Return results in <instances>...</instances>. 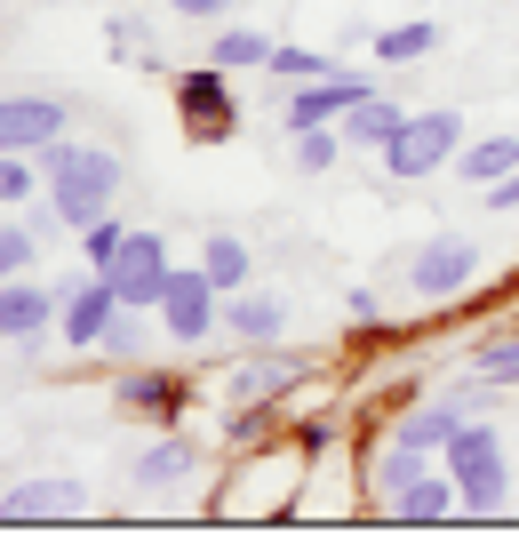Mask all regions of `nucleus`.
Returning a JSON list of instances; mask_svg holds the SVG:
<instances>
[{
    "instance_id": "1",
    "label": "nucleus",
    "mask_w": 519,
    "mask_h": 560,
    "mask_svg": "<svg viewBox=\"0 0 519 560\" xmlns=\"http://www.w3.org/2000/svg\"><path fill=\"white\" fill-rule=\"evenodd\" d=\"M304 472H311L304 432H280L264 448H240V456L216 465V504H208V513L216 521H280V513H296Z\"/></svg>"
},
{
    "instance_id": "2",
    "label": "nucleus",
    "mask_w": 519,
    "mask_h": 560,
    "mask_svg": "<svg viewBox=\"0 0 519 560\" xmlns=\"http://www.w3.org/2000/svg\"><path fill=\"white\" fill-rule=\"evenodd\" d=\"M40 168H48V200H57V217L72 224V233L96 224L104 209H120V192H128L120 144H81V137H64V144L40 152Z\"/></svg>"
},
{
    "instance_id": "3",
    "label": "nucleus",
    "mask_w": 519,
    "mask_h": 560,
    "mask_svg": "<svg viewBox=\"0 0 519 560\" xmlns=\"http://www.w3.org/2000/svg\"><path fill=\"white\" fill-rule=\"evenodd\" d=\"M439 465L456 472L463 513H472V521H487V513H511V456H504V441H496V424H487V417H472V424H463L456 441L439 448Z\"/></svg>"
},
{
    "instance_id": "4",
    "label": "nucleus",
    "mask_w": 519,
    "mask_h": 560,
    "mask_svg": "<svg viewBox=\"0 0 519 560\" xmlns=\"http://www.w3.org/2000/svg\"><path fill=\"white\" fill-rule=\"evenodd\" d=\"M472 144L463 137V113H448V105H424V113H408L400 120V137L376 152L384 161V176L392 185H424V176H439V168H456V152Z\"/></svg>"
},
{
    "instance_id": "5",
    "label": "nucleus",
    "mask_w": 519,
    "mask_h": 560,
    "mask_svg": "<svg viewBox=\"0 0 519 560\" xmlns=\"http://www.w3.org/2000/svg\"><path fill=\"white\" fill-rule=\"evenodd\" d=\"M168 89H176V120H185V137L192 144H224V137H240V96H232V72L216 57H200L185 72H168Z\"/></svg>"
},
{
    "instance_id": "6",
    "label": "nucleus",
    "mask_w": 519,
    "mask_h": 560,
    "mask_svg": "<svg viewBox=\"0 0 519 560\" xmlns=\"http://www.w3.org/2000/svg\"><path fill=\"white\" fill-rule=\"evenodd\" d=\"M480 272H487V257H480L463 233H432V241L408 257V296H415V304H456V296L480 289Z\"/></svg>"
},
{
    "instance_id": "7",
    "label": "nucleus",
    "mask_w": 519,
    "mask_h": 560,
    "mask_svg": "<svg viewBox=\"0 0 519 560\" xmlns=\"http://www.w3.org/2000/svg\"><path fill=\"white\" fill-rule=\"evenodd\" d=\"M224 328V289L200 272V257L192 265H176L168 272V289H161V337L168 345H185V352H200L208 337Z\"/></svg>"
},
{
    "instance_id": "8",
    "label": "nucleus",
    "mask_w": 519,
    "mask_h": 560,
    "mask_svg": "<svg viewBox=\"0 0 519 560\" xmlns=\"http://www.w3.org/2000/svg\"><path fill=\"white\" fill-rule=\"evenodd\" d=\"M168 233H152V224H128V241H120V257L104 265V280L120 289V304H137V313H161V289H168Z\"/></svg>"
},
{
    "instance_id": "9",
    "label": "nucleus",
    "mask_w": 519,
    "mask_h": 560,
    "mask_svg": "<svg viewBox=\"0 0 519 560\" xmlns=\"http://www.w3.org/2000/svg\"><path fill=\"white\" fill-rule=\"evenodd\" d=\"M304 369H311V352H296V345H240V361L216 376V400H288Z\"/></svg>"
},
{
    "instance_id": "10",
    "label": "nucleus",
    "mask_w": 519,
    "mask_h": 560,
    "mask_svg": "<svg viewBox=\"0 0 519 560\" xmlns=\"http://www.w3.org/2000/svg\"><path fill=\"white\" fill-rule=\"evenodd\" d=\"M208 472V448L192 441V432L185 424H161V432H152V441L137 448V456H128V480H137V489L144 497H168V489H192V480Z\"/></svg>"
},
{
    "instance_id": "11",
    "label": "nucleus",
    "mask_w": 519,
    "mask_h": 560,
    "mask_svg": "<svg viewBox=\"0 0 519 560\" xmlns=\"http://www.w3.org/2000/svg\"><path fill=\"white\" fill-rule=\"evenodd\" d=\"M113 409L120 417H144L152 432L161 424H185V409H192V385L176 369H152V361H137V369H113Z\"/></svg>"
},
{
    "instance_id": "12",
    "label": "nucleus",
    "mask_w": 519,
    "mask_h": 560,
    "mask_svg": "<svg viewBox=\"0 0 519 560\" xmlns=\"http://www.w3.org/2000/svg\"><path fill=\"white\" fill-rule=\"evenodd\" d=\"M72 137V105L48 89H16L0 96V152H48Z\"/></svg>"
},
{
    "instance_id": "13",
    "label": "nucleus",
    "mask_w": 519,
    "mask_h": 560,
    "mask_svg": "<svg viewBox=\"0 0 519 560\" xmlns=\"http://www.w3.org/2000/svg\"><path fill=\"white\" fill-rule=\"evenodd\" d=\"M0 521H89V480L72 472H24L0 489Z\"/></svg>"
},
{
    "instance_id": "14",
    "label": "nucleus",
    "mask_w": 519,
    "mask_h": 560,
    "mask_svg": "<svg viewBox=\"0 0 519 560\" xmlns=\"http://www.w3.org/2000/svg\"><path fill=\"white\" fill-rule=\"evenodd\" d=\"M359 96H376V81H368V72H344V65H335L328 81L288 89V113H280V129H288V137H304V129H335V120H344Z\"/></svg>"
},
{
    "instance_id": "15",
    "label": "nucleus",
    "mask_w": 519,
    "mask_h": 560,
    "mask_svg": "<svg viewBox=\"0 0 519 560\" xmlns=\"http://www.w3.org/2000/svg\"><path fill=\"white\" fill-rule=\"evenodd\" d=\"M57 313H64L57 280H33V272L0 280V345H40L57 328Z\"/></svg>"
},
{
    "instance_id": "16",
    "label": "nucleus",
    "mask_w": 519,
    "mask_h": 560,
    "mask_svg": "<svg viewBox=\"0 0 519 560\" xmlns=\"http://www.w3.org/2000/svg\"><path fill=\"white\" fill-rule=\"evenodd\" d=\"M113 313H120V289L104 272H89L81 289L64 296V313H57V337L81 352V361H96V345H104V328H113Z\"/></svg>"
},
{
    "instance_id": "17",
    "label": "nucleus",
    "mask_w": 519,
    "mask_h": 560,
    "mask_svg": "<svg viewBox=\"0 0 519 560\" xmlns=\"http://www.w3.org/2000/svg\"><path fill=\"white\" fill-rule=\"evenodd\" d=\"M463 424H472V409H463L456 393H432V400H424V393H408L400 409H392V424H384V432H400L408 448H432V456H439V448H448Z\"/></svg>"
},
{
    "instance_id": "18",
    "label": "nucleus",
    "mask_w": 519,
    "mask_h": 560,
    "mask_svg": "<svg viewBox=\"0 0 519 560\" xmlns=\"http://www.w3.org/2000/svg\"><path fill=\"white\" fill-rule=\"evenodd\" d=\"M432 465H439L432 448H408L400 432H376V441H368V456H359V480H368V504L384 513V504H392V497L408 489L415 472H432Z\"/></svg>"
},
{
    "instance_id": "19",
    "label": "nucleus",
    "mask_w": 519,
    "mask_h": 560,
    "mask_svg": "<svg viewBox=\"0 0 519 560\" xmlns=\"http://www.w3.org/2000/svg\"><path fill=\"white\" fill-rule=\"evenodd\" d=\"M224 337L232 345H288V296L280 289H232L224 296Z\"/></svg>"
},
{
    "instance_id": "20",
    "label": "nucleus",
    "mask_w": 519,
    "mask_h": 560,
    "mask_svg": "<svg viewBox=\"0 0 519 560\" xmlns=\"http://www.w3.org/2000/svg\"><path fill=\"white\" fill-rule=\"evenodd\" d=\"M392 521H408V528H439V521H456L463 513V489H456V472L448 465H432V472H415L408 489L384 504Z\"/></svg>"
},
{
    "instance_id": "21",
    "label": "nucleus",
    "mask_w": 519,
    "mask_h": 560,
    "mask_svg": "<svg viewBox=\"0 0 519 560\" xmlns=\"http://www.w3.org/2000/svg\"><path fill=\"white\" fill-rule=\"evenodd\" d=\"M439 48V24L432 16H408V24H376L368 33V57L384 65V72H408V65H424Z\"/></svg>"
},
{
    "instance_id": "22",
    "label": "nucleus",
    "mask_w": 519,
    "mask_h": 560,
    "mask_svg": "<svg viewBox=\"0 0 519 560\" xmlns=\"http://www.w3.org/2000/svg\"><path fill=\"white\" fill-rule=\"evenodd\" d=\"M400 120H408V105L376 89V96H359V105H352L344 120H335V129H344V144H352V152H384V144L400 137Z\"/></svg>"
},
{
    "instance_id": "23",
    "label": "nucleus",
    "mask_w": 519,
    "mask_h": 560,
    "mask_svg": "<svg viewBox=\"0 0 519 560\" xmlns=\"http://www.w3.org/2000/svg\"><path fill=\"white\" fill-rule=\"evenodd\" d=\"M272 48H280V40H264L256 24H232V16H224V24H208V57H216L224 72H264V65H272Z\"/></svg>"
},
{
    "instance_id": "24",
    "label": "nucleus",
    "mask_w": 519,
    "mask_h": 560,
    "mask_svg": "<svg viewBox=\"0 0 519 560\" xmlns=\"http://www.w3.org/2000/svg\"><path fill=\"white\" fill-rule=\"evenodd\" d=\"M519 168V137H472V144H463L456 152V176H463V185H504V176Z\"/></svg>"
},
{
    "instance_id": "25",
    "label": "nucleus",
    "mask_w": 519,
    "mask_h": 560,
    "mask_svg": "<svg viewBox=\"0 0 519 560\" xmlns=\"http://www.w3.org/2000/svg\"><path fill=\"white\" fill-rule=\"evenodd\" d=\"M200 272L232 296V289H248V280H256V248H248L240 233H208V241H200Z\"/></svg>"
},
{
    "instance_id": "26",
    "label": "nucleus",
    "mask_w": 519,
    "mask_h": 560,
    "mask_svg": "<svg viewBox=\"0 0 519 560\" xmlns=\"http://www.w3.org/2000/svg\"><path fill=\"white\" fill-rule=\"evenodd\" d=\"M152 352V313H137V304H120L113 328H104V345H96V361H113V369H137Z\"/></svg>"
},
{
    "instance_id": "27",
    "label": "nucleus",
    "mask_w": 519,
    "mask_h": 560,
    "mask_svg": "<svg viewBox=\"0 0 519 560\" xmlns=\"http://www.w3.org/2000/svg\"><path fill=\"white\" fill-rule=\"evenodd\" d=\"M104 48H113V57H128V65H144V72H168V57L152 48V24L128 16V9H113V24H104Z\"/></svg>"
},
{
    "instance_id": "28",
    "label": "nucleus",
    "mask_w": 519,
    "mask_h": 560,
    "mask_svg": "<svg viewBox=\"0 0 519 560\" xmlns=\"http://www.w3.org/2000/svg\"><path fill=\"white\" fill-rule=\"evenodd\" d=\"M120 241H128V217H120V209H104L96 224H81V233H72V257H81L89 272H104V265L120 257Z\"/></svg>"
},
{
    "instance_id": "29",
    "label": "nucleus",
    "mask_w": 519,
    "mask_h": 560,
    "mask_svg": "<svg viewBox=\"0 0 519 560\" xmlns=\"http://www.w3.org/2000/svg\"><path fill=\"white\" fill-rule=\"evenodd\" d=\"M48 192V168L40 152H0V209H24V200Z\"/></svg>"
},
{
    "instance_id": "30",
    "label": "nucleus",
    "mask_w": 519,
    "mask_h": 560,
    "mask_svg": "<svg viewBox=\"0 0 519 560\" xmlns=\"http://www.w3.org/2000/svg\"><path fill=\"white\" fill-rule=\"evenodd\" d=\"M40 257V241H33V224H24V209L0 217V280H16V272H33Z\"/></svg>"
},
{
    "instance_id": "31",
    "label": "nucleus",
    "mask_w": 519,
    "mask_h": 560,
    "mask_svg": "<svg viewBox=\"0 0 519 560\" xmlns=\"http://www.w3.org/2000/svg\"><path fill=\"white\" fill-rule=\"evenodd\" d=\"M344 129H304L296 137V176H335V161H344Z\"/></svg>"
},
{
    "instance_id": "32",
    "label": "nucleus",
    "mask_w": 519,
    "mask_h": 560,
    "mask_svg": "<svg viewBox=\"0 0 519 560\" xmlns=\"http://www.w3.org/2000/svg\"><path fill=\"white\" fill-rule=\"evenodd\" d=\"M264 72H272V81H288V89H304V81H328L335 57H320V48H296V40H288V48H272V65H264Z\"/></svg>"
},
{
    "instance_id": "33",
    "label": "nucleus",
    "mask_w": 519,
    "mask_h": 560,
    "mask_svg": "<svg viewBox=\"0 0 519 560\" xmlns=\"http://www.w3.org/2000/svg\"><path fill=\"white\" fill-rule=\"evenodd\" d=\"M472 369L487 376V385H519V337H487V345H472Z\"/></svg>"
},
{
    "instance_id": "34",
    "label": "nucleus",
    "mask_w": 519,
    "mask_h": 560,
    "mask_svg": "<svg viewBox=\"0 0 519 560\" xmlns=\"http://www.w3.org/2000/svg\"><path fill=\"white\" fill-rule=\"evenodd\" d=\"M240 0H168V16H185V24H224Z\"/></svg>"
},
{
    "instance_id": "35",
    "label": "nucleus",
    "mask_w": 519,
    "mask_h": 560,
    "mask_svg": "<svg viewBox=\"0 0 519 560\" xmlns=\"http://www.w3.org/2000/svg\"><path fill=\"white\" fill-rule=\"evenodd\" d=\"M344 313H352L359 328H376V313H384V304H376V289H352V296H344Z\"/></svg>"
},
{
    "instance_id": "36",
    "label": "nucleus",
    "mask_w": 519,
    "mask_h": 560,
    "mask_svg": "<svg viewBox=\"0 0 519 560\" xmlns=\"http://www.w3.org/2000/svg\"><path fill=\"white\" fill-rule=\"evenodd\" d=\"M113 9H120V0H113Z\"/></svg>"
}]
</instances>
